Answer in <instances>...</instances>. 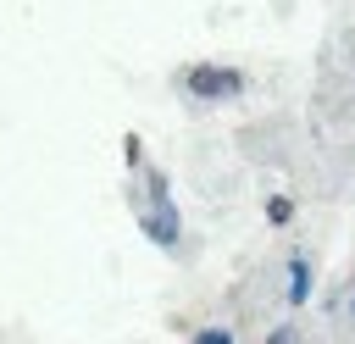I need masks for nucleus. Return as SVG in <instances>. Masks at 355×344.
<instances>
[{
	"instance_id": "nucleus-2",
	"label": "nucleus",
	"mask_w": 355,
	"mask_h": 344,
	"mask_svg": "<svg viewBox=\"0 0 355 344\" xmlns=\"http://www.w3.org/2000/svg\"><path fill=\"white\" fill-rule=\"evenodd\" d=\"M144 233H150L161 250H172V244H178V233H183V216H178V205H172V194H166V178H161V172H150V211H144Z\"/></svg>"
},
{
	"instance_id": "nucleus-3",
	"label": "nucleus",
	"mask_w": 355,
	"mask_h": 344,
	"mask_svg": "<svg viewBox=\"0 0 355 344\" xmlns=\"http://www.w3.org/2000/svg\"><path fill=\"white\" fill-rule=\"evenodd\" d=\"M288 300H294V305H305V300H311V266H305V255H294V261H288Z\"/></svg>"
},
{
	"instance_id": "nucleus-5",
	"label": "nucleus",
	"mask_w": 355,
	"mask_h": 344,
	"mask_svg": "<svg viewBox=\"0 0 355 344\" xmlns=\"http://www.w3.org/2000/svg\"><path fill=\"white\" fill-rule=\"evenodd\" d=\"M349 316H355V300H349Z\"/></svg>"
},
{
	"instance_id": "nucleus-1",
	"label": "nucleus",
	"mask_w": 355,
	"mask_h": 344,
	"mask_svg": "<svg viewBox=\"0 0 355 344\" xmlns=\"http://www.w3.org/2000/svg\"><path fill=\"white\" fill-rule=\"evenodd\" d=\"M183 89H189L194 100H205V105L239 100V94H244V72H239V67H211V61H200V67L183 72Z\"/></svg>"
},
{
	"instance_id": "nucleus-4",
	"label": "nucleus",
	"mask_w": 355,
	"mask_h": 344,
	"mask_svg": "<svg viewBox=\"0 0 355 344\" xmlns=\"http://www.w3.org/2000/svg\"><path fill=\"white\" fill-rule=\"evenodd\" d=\"M266 216H272V222H288V216H294V205H288L283 194H272V200H266Z\"/></svg>"
}]
</instances>
